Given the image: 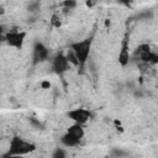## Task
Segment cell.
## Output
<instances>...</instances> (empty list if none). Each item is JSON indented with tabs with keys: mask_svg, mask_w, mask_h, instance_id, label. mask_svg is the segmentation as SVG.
<instances>
[{
	"mask_svg": "<svg viewBox=\"0 0 158 158\" xmlns=\"http://www.w3.org/2000/svg\"><path fill=\"white\" fill-rule=\"evenodd\" d=\"M93 43H94V33H91L90 36H88V37H85L80 41L72 42L69 44V48L74 51V53L77 54V57L79 59L80 72H83L84 68H85V64L89 59V56H90V52H91V48H93Z\"/></svg>",
	"mask_w": 158,
	"mask_h": 158,
	"instance_id": "obj_1",
	"label": "cell"
},
{
	"mask_svg": "<svg viewBox=\"0 0 158 158\" xmlns=\"http://www.w3.org/2000/svg\"><path fill=\"white\" fill-rule=\"evenodd\" d=\"M37 146L33 142H28L25 141L22 137L20 136H14L10 139L9 143V149L5 154H2V157H19V156H26L32 153L33 151H36Z\"/></svg>",
	"mask_w": 158,
	"mask_h": 158,
	"instance_id": "obj_2",
	"label": "cell"
},
{
	"mask_svg": "<svg viewBox=\"0 0 158 158\" xmlns=\"http://www.w3.org/2000/svg\"><path fill=\"white\" fill-rule=\"evenodd\" d=\"M27 37L26 31H19V30H10L2 35V41L11 48H15L17 51H21L23 48L25 41Z\"/></svg>",
	"mask_w": 158,
	"mask_h": 158,
	"instance_id": "obj_3",
	"label": "cell"
},
{
	"mask_svg": "<svg viewBox=\"0 0 158 158\" xmlns=\"http://www.w3.org/2000/svg\"><path fill=\"white\" fill-rule=\"evenodd\" d=\"M70 67H72V64L69 63L65 53H63V52L56 53L51 59V69L54 74H57L59 77L65 74L70 69Z\"/></svg>",
	"mask_w": 158,
	"mask_h": 158,
	"instance_id": "obj_4",
	"label": "cell"
},
{
	"mask_svg": "<svg viewBox=\"0 0 158 158\" xmlns=\"http://www.w3.org/2000/svg\"><path fill=\"white\" fill-rule=\"evenodd\" d=\"M49 59V48L43 42H35L32 47V64H42Z\"/></svg>",
	"mask_w": 158,
	"mask_h": 158,
	"instance_id": "obj_5",
	"label": "cell"
},
{
	"mask_svg": "<svg viewBox=\"0 0 158 158\" xmlns=\"http://www.w3.org/2000/svg\"><path fill=\"white\" fill-rule=\"evenodd\" d=\"M67 117L69 120H72L73 122L85 125L91 118V111L85 107H77V109L69 110L67 112Z\"/></svg>",
	"mask_w": 158,
	"mask_h": 158,
	"instance_id": "obj_6",
	"label": "cell"
},
{
	"mask_svg": "<svg viewBox=\"0 0 158 158\" xmlns=\"http://www.w3.org/2000/svg\"><path fill=\"white\" fill-rule=\"evenodd\" d=\"M118 64L125 68L130 64L131 62V53H130V35L126 33L122 42H121V47H120V52H118V57H117Z\"/></svg>",
	"mask_w": 158,
	"mask_h": 158,
	"instance_id": "obj_7",
	"label": "cell"
},
{
	"mask_svg": "<svg viewBox=\"0 0 158 158\" xmlns=\"http://www.w3.org/2000/svg\"><path fill=\"white\" fill-rule=\"evenodd\" d=\"M80 142H81L80 138H78L77 136H74L73 133H70V132H68V131H65V132L60 136V143H62V146L65 147V148L78 147V146L80 144Z\"/></svg>",
	"mask_w": 158,
	"mask_h": 158,
	"instance_id": "obj_8",
	"label": "cell"
},
{
	"mask_svg": "<svg viewBox=\"0 0 158 158\" xmlns=\"http://www.w3.org/2000/svg\"><path fill=\"white\" fill-rule=\"evenodd\" d=\"M68 132L73 133L74 136H77L78 138L83 139L84 136H85V130H84V125L81 123H77V122H73V125H70L68 128H67Z\"/></svg>",
	"mask_w": 158,
	"mask_h": 158,
	"instance_id": "obj_9",
	"label": "cell"
},
{
	"mask_svg": "<svg viewBox=\"0 0 158 158\" xmlns=\"http://www.w3.org/2000/svg\"><path fill=\"white\" fill-rule=\"evenodd\" d=\"M26 10H27V12H30V15H37L41 10V1L40 0H30L26 5Z\"/></svg>",
	"mask_w": 158,
	"mask_h": 158,
	"instance_id": "obj_10",
	"label": "cell"
},
{
	"mask_svg": "<svg viewBox=\"0 0 158 158\" xmlns=\"http://www.w3.org/2000/svg\"><path fill=\"white\" fill-rule=\"evenodd\" d=\"M65 56H67V58H68L69 63H70L73 67H75V68H79L80 63H79V59H78V57H77V54L74 53V51H73V49H70V48L68 47V51H67Z\"/></svg>",
	"mask_w": 158,
	"mask_h": 158,
	"instance_id": "obj_11",
	"label": "cell"
},
{
	"mask_svg": "<svg viewBox=\"0 0 158 158\" xmlns=\"http://www.w3.org/2000/svg\"><path fill=\"white\" fill-rule=\"evenodd\" d=\"M130 153L127 152V151H125L123 148H112L111 151H110V153H109V156H111V157H115V158H121V157H127Z\"/></svg>",
	"mask_w": 158,
	"mask_h": 158,
	"instance_id": "obj_12",
	"label": "cell"
},
{
	"mask_svg": "<svg viewBox=\"0 0 158 158\" xmlns=\"http://www.w3.org/2000/svg\"><path fill=\"white\" fill-rule=\"evenodd\" d=\"M68 157V152L65 151V148H54V151L52 152V158H65Z\"/></svg>",
	"mask_w": 158,
	"mask_h": 158,
	"instance_id": "obj_13",
	"label": "cell"
},
{
	"mask_svg": "<svg viewBox=\"0 0 158 158\" xmlns=\"http://www.w3.org/2000/svg\"><path fill=\"white\" fill-rule=\"evenodd\" d=\"M60 5L63 6L64 10H74L78 5V1L77 0H63Z\"/></svg>",
	"mask_w": 158,
	"mask_h": 158,
	"instance_id": "obj_14",
	"label": "cell"
},
{
	"mask_svg": "<svg viewBox=\"0 0 158 158\" xmlns=\"http://www.w3.org/2000/svg\"><path fill=\"white\" fill-rule=\"evenodd\" d=\"M51 26H52L53 28H60V27H62V20H60L59 15L53 14V15L51 16Z\"/></svg>",
	"mask_w": 158,
	"mask_h": 158,
	"instance_id": "obj_15",
	"label": "cell"
},
{
	"mask_svg": "<svg viewBox=\"0 0 158 158\" xmlns=\"http://www.w3.org/2000/svg\"><path fill=\"white\" fill-rule=\"evenodd\" d=\"M153 16H154L153 11H152V10H148V11H143V12L138 14L136 17L139 19V20H149V19H152Z\"/></svg>",
	"mask_w": 158,
	"mask_h": 158,
	"instance_id": "obj_16",
	"label": "cell"
},
{
	"mask_svg": "<svg viewBox=\"0 0 158 158\" xmlns=\"http://www.w3.org/2000/svg\"><path fill=\"white\" fill-rule=\"evenodd\" d=\"M30 123L32 125V127H35V128H37V130H43V123L40 121V120H37L36 117H30Z\"/></svg>",
	"mask_w": 158,
	"mask_h": 158,
	"instance_id": "obj_17",
	"label": "cell"
},
{
	"mask_svg": "<svg viewBox=\"0 0 158 158\" xmlns=\"http://www.w3.org/2000/svg\"><path fill=\"white\" fill-rule=\"evenodd\" d=\"M120 5H122V6H126V7H131L132 6V4L135 2V0H116Z\"/></svg>",
	"mask_w": 158,
	"mask_h": 158,
	"instance_id": "obj_18",
	"label": "cell"
},
{
	"mask_svg": "<svg viewBox=\"0 0 158 158\" xmlns=\"http://www.w3.org/2000/svg\"><path fill=\"white\" fill-rule=\"evenodd\" d=\"M51 86H52V84H51L49 80H42L41 81V88L42 89H49Z\"/></svg>",
	"mask_w": 158,
	"mask_h": 158,
	"instance_id": "obj_19",
	"label": "cell"
},
{
	"mask_svg": "<svg viewBox=\"0 0 158 158\" xmlns=\"http://www.w3.org/2000/svg\"><path fill=\"white\" fill-rule=\"evenodd\" d=\"M110 25H111V21L109 19H106L105 20V27H110Z\"/></svg>",
	"mask_w": 158,
	"mask_h": 158,
	"instance_id": "obj_20",
	"label": "cell"
},
{
	"mask_svg": "<svg viewBox=\"0 0 158 158\" xmlns=\"http://www.w3.org/2000/svg\"><path fill=\"white\" fill-rule=\"evenodd\" d=\"M88 1H93V2H95V4L98 2V0H88Z\"/></svg>",
	"mask_w": 158,
	"mask_h": 158,
	"instance_id": "obj_21",
	"label": "cell"
}]
</instances>
